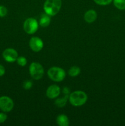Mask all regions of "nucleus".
I'll return each instance as SVG.
<instances>
[{"instance_id": "obj_1", "label": "nucleus", "mask_w": 125, "mask_h": 126, "mask_svg": "<svg viewBox=\"0 0 125 126\" xmlns=\"http://www.w3.org/2000/svg\"><path fill=\"white\" fill-rule=\"evenodd\" d=\"M61 6V0H46L44 4V12L50 16H55L60 12Z\"/></svg>"}, {"instance_id": "obj_2", "label": "nucleus", "mask_w": 125, "mask_h": 126, "mask_svg": "<svg viewBox=\"0 0 125 126\" xmlns=\"http://www.w3.org/2000/svg\"><path fill=\"white\" fill-rule=\"evenodd\" d=\"M87 94L82 91H74L69 96V102L74 107H80L83 105L87 102Z\"/></svg>"}, {"instance_id": "obj_3", "label": "nucleus", "mask_w": 125, "mask_h": 126, "mask_svg": "<svg viewBox=\"0 0 125 126\" xmlns=\"http://www.w3.org/2000/svg\"><path fill=\"white\" fill-rule=\"evenodd\" d=\"M49 78L55 82H61L66 77V72L62 68L58 66L50 68L47 71Z\"/></svg>"}, {"instance_id": "obj_4", "label": "nucleus", "mask_w": 125, "mask_h": 126, "mask_svg": "<svg viewBox=\"0 0 125 126\" xmlns=\"http://www.w3.org/2000/svg\"><path fill=\"white\" fill-rule=\"evenodd\" d=\"M29 71L31 76L35 80L40 79L44 74V70L42 65L38 62H33L30 64Z\"/></svg>"}, {"instance_id": "obj_5", "label": "nucleus", "mask_w": 125, "mask_h": 126, "mask_svg": "<svg viewBox=\"0 0 125 126\" xmlns=\"http://www.w3.org/2000/svg\"><path fill=\"white\" fill-rule=\"evenodd\" d=\"M39 28V23L34 18H28L23 23V30L28 34H33L38 31Z\"/></svg>"}, {"instance_id": "obj_6", "label": "nucleus", "mask_w": 125, "mask_h": 126, "mask_svg": "<svg viewBox=\"0 0 125 126\" xmlns=\"http://www.w3.org/2000/svg\"><path fill=\"white\" fill-rule=\"evenodd\" d=\"M13 100L7 96L0 97V110L4 112H10L13 108Z\"/></svg>"}, {"instance_id": "obj_7", "label": "nucleus", "mask_w": 125, "mask_h": 126, "mask_svg": "<svg viewBox=\"0 0 125 126\" xmlns=\"http://www.w3.org/2000/svg\"><path fill=\"white\" fill-rule=\"evenodd\" d=\"M2 57L7 62L13 63L17 61V58L18 57V53L14 49L7 48L2 52Z\"/></svg>"}, {"instance_id": "obj_8", "label": "nucleus", "mask_w": 125, "mask_h": 126, "mask_svg": "<svg viewBox=\"0 0 125 126\" xmlns=\"http://www.w3.org/2000/svg\"><path fill=\"white\" fill-rule=\"evenodd\" d=\"M29 45L33 51L38 52L44 47V42L39 37L34 36L32 37L29 40Z\"/></svg>"}, {"instance_id": "obj_9", "label": "nucleus", "mask_w": 125, "mask_h": 126, "mask_svg": "<svg viewBox=\"0 0 125 126\" xmlns=\"http://www.w3.org/2000/svg\"><path fill=\"white\" fill-rule=\"evenodd\" d=\"M61 92V89L56 84L51 85L48 87L46 91V95L50 99H54L58 97Z\"/></svg>"}, {"instance_id": "obj_10", "label": "nucleus", "mask_w": 125, "mask_h": 126, "mask_svg": "<svg viewBox=\"0 0 125 126\" xmlns=\"http://www.w3.org/2000/svg\"><path fill=\"white\" fill-rule=\"evenodd\" d=\"M98 17L97 12L93 9H89L85 12L84 15V19L86 22L91 23L94 22Z\"/></svg>"}, {"instance_id": "obj_11", "label": "nucleus", "mask_w": 125, "mask_h": 126, "mask_svg": "<svg viewBox=\"0 0 125 126\" xmlns=\"http://www.w3.org/2000/svg\"><path fill=\"white\" fill-rule=\"evenodd\" d=\"M50 22H51V18L50 16L47 14L46 13L42 14L39 18V25L42 27L45 28L50 25Z\"/></svg>"}, {"instance_id": "obj_12", "label": "nucleus", "mask_w": 125, "mask_h": 126, "mask_svg": "<svg viewBox=\"0 0 125 126\" xmlns=\"http://www.w3.org/2000/svg\"><path fill=\"white\" fill-rule=\"evenodd\" d=\"M56 123L60 126H68L69 125V120L66 114H60L56 118Z\"/></svg>"}, {"instance_id": "obj_13", "label": "nucleus", "mask_w": 125, "mask_h": 126, "mask_svg": "<svg viewBox=\"0 0 125 126\" xmlns=\"http://www.w3.org/2000/svg\"><path fill=\"white\" fill-rule=\"evenodd\" d=\"M81 70L78 66H71L68 71V74L71 77H76L80 73Z\"/></svg>"}, {"instance_id": "obj_14", "label": "nucleus", "mask_w": 125, "mask_h": 126, "mask_svg": "<svg viewBox=\"0 0 125 126\" xmlns=\"http://www.w3.org/2000/svg\"><path fill=\"white\" fill-rule=\"evenodd\" d=\"M113 4L118 9L125 10V0H113Z\"/></svg>"}, {"instance_id": "obj_15", "label": "nucleus", "mask_w": 125, "mask_h": 126, "mask_svg": "<svg viewBox=\"0 0 125 126\" xmlns=\"http://www.w3.org/2000/svg\"><path fill=\"white\" fill-rule=\"evenodd\" d=\"M67 97H68V95H66V96L64 97H63V98H58V99H57L55 101V105L58 107H60V108L64 107L66 104Z\"/></svg>"}, {"instance_id": "obj_16", "label": "nucleus", "mask_w": 125, "mask_h": 126, "mask_svg": "<svg viewBox=\"0 0 125 126\" xmlns=\"http://www.w3.org/2000/svg\"><path fill=\"white\" fill-rule=\"evenodd\" d=\"M17 62L20 66H25L27 64V59L25 57H18L17 59Z\"/></svg>"}, {"instance_id": "obj_17", "label": "nucleus", "mask_w": 125, "mask_h": 126, "mask_svg": "<svg viewBox=\"0 0 125 126\" xmlns=\"http://www.w3.org/2000/svg\"><path fill=\"white\" fill-rule=\"evenodd\" d=\"M94 2L100 6H107L111 3L113 0H94Z\"/></svg>"}, {"instance_id": "obj_18", "label": "nucleus", "mask_w": 125, "mask_h": 126, "mask_svg": "<svg viewBox=\"0 0 125 126\" xmlns=\"http://www.w3.org/2000/svg\"><path fill=\"white\" fill-rule=\"evenodd\" d=\"M33 86V82H31L29 80H27V81H25L24 82H23V87L25 89L28 90L29 89H31Z\"/></svg>"}, {"instance_id": "obj_19", "label": "nucleus", "mask_w": 125, "mask_h": 126, "mask_svg": "<svg viewBox=\"0 0 125 126\" xmlns=\"http://www.w3.org/2000/svg\"><path fill=\"white\" fill-rule=\"evenodd\" d=\"M7 9L5 6H0V17H3L7 15Z\"/></svg>"}, {"instance_id": "obj_20", "label": "nucleus", "mask_w": 125, "mask_h": 126, "mask_svg": "<svg viewBox=\"0 0 125 126\" xmlns=\"http://www.w3.org/2000/svg\"><path fill=\"white\" fill-rule=\"evenodd\" d=\"M7 116L4 113H0V124L4 123L7 119Z\"/></svg>"}, {"instance_id": "obj_21", "label": "nucleus", "mask_w": 125, "mask_h": 126, "mask_svg": "<svg viewBox=\"0 0 125 126\" xmlns=\"http://www.w3.org/2000/svg\"><path fill=\"white\" fill-rule=\"evenodd\" d=\"M5 73V68L2 65H0V77L3 76Z\"/></svg>"}]
</instances>
